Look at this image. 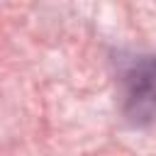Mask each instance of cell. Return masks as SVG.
<instances>
[{"label":"cell","instance_id":"1","mask_svg":"<svg viewBox=\"0 0 156 156\" xmlns=\"http://www.w3.org/2000/svg\"><path fill=\"white\" fill-rule=\"evenodd\" d=\"M124 115L134 124H149L156 119V56H146L127 71Z\"/></svg>","mask_w":156,"mask_h":156}]
</instances>
